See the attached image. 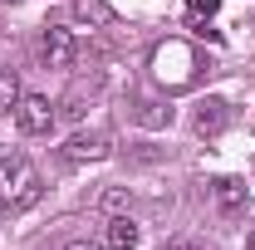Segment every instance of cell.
I'll list each match as a JSON object with an SVG mask.
<instances>
[{
	"mask_svg": "<svg viewBox=\"0 0 255 250\" xmlns=\"http://www.w3.org/2000/svg\"><path fill=\"white\" fill-rule=\"evenodd\" d=\"M39 196H44V182L30 167V157H20V152L0 157V206L5 211H30Z\"/></svg>",
	"mask_w": 255,
	"mask_h": 250,
	"instance_id": "cell-1",
	"label": "cell"
},
{
	"mask_svg": "<svg viewBox=\"0 0 255 250\" xmlns=\"http://www.w3.org/2000/svg\"><path fill=\"white\" fill-rule=\"evenodd\" d=\"M54 118H59V108H54L44 94H20V103H15V123H20L25 137H44V132L54 127Z\"/></svg>",
	"mask_w": 255,
	"mask_h": 250,
	"instance_id": "cell-2",
	"label": "cell"
},
{
	"mask_svg": "<svg viewBox=\"0 0 255 250\" xmlns=\"http://www.w3.org/2000/svg\"><path fill=\"white\" fill-rule=\"evenodd\" d=\"M108 152H113V137H108V132H74V137L64 142V162H69V167L103 162Z\"/></svg>",
	"mask_w": 255,
	"mask_h": 250,
	"instance_id": "cell-3",
	"label": "cell"
},
{
	"mask_svg": "<svg viewBox=\"0 0 255 250\" xmlns=\"http://www.w3.org/2000/svg\"><path fill=\"white\" fill-rule=\"evenodd\" d=\"M79 54V44H74V30H64V25H49L44 39H39V59L49 64V69H69Z\"/></svg>",
	"mask_w": 255,
	"mask_h": 250,
	"instance_id": "cell-4",
	"label": "cell"
},
{
	"mask_svg": "<svg viewBox=\"0 0 255 250\" xmlns=\"http://www.w3.org/2000/svg\"><path fill=\"white\" fill-rule=\"evenodd\" d=\"M216 206H221L226 216H241L246 206H251V191L241 177H216Z\"/></svg>",
	"mask_w": 255,
	"mask_h": 250,
	"instance_id": "cell-5",
	"label": "cell"
},
{
	"mask_svg": "<svg viewBox=\"0 0 255 250\" xmlns=\"http://www.w3.org/2000/svg\"><path fill=\"white\" fill-rule=\"evenodd\" d=\"M103 241H108V250H137L142 231H137V221H132V216H113V221H108V231H103Z\"/></svg>",
	"mask_w": 255,
	"mask_h": 250,
	"instance_id": "cell-6",
	"label": "cell"
},
{
	"mask_svg": "<svg viewBox=\"0 0 255 250\" xmlns=\"http://www.w3.org/2000/svg\"><path fill=\"white\" fill-rule=\"evenodd\" d=\"M221 127H226V103H221V98L201 103V113H196V132H221Z\"/></svg>",
	"mask_w": 255,
	"mask_h": 250,
	"instance_id": "cell-7",
	"label": "cell"
},
{
	"mask_svg": "<svg viewBox=\"0 0 255 250\" xmlns=\"http://www.w3.org/2000/svg\"><path fill=\"white\" fill-rule=\"evenodd\" d=\"M15 103H20V79L15 74H0V118L15 113Z\"/></svg>",
	"mask_w": 255,
	"mask_h": 250,
	"instance_id": "cell-8",
	"label": "cell"
},
{
	"mask_svg": "<svg viewBox=\"0 0 255 250\" xmlns=\"http://www.w3.org/2000/svg\"><path fill=\"white\" fill-rule=\"evenodd\" d=\"M64 250H108V246H98V241H69Z\"/></svg>",
	"mask_w": 255,
	"mask_h": 250,
	"instance_id": "cell-9",
	"label": "cell"
},
{
	"mask_svg": "<svg viewBox=\"0 0 255 250\" xmlns=\"http://www.w3.org/2000/svg\"><path fill=\"white\" fill-rule=\"evenodd\" d=\"M191 10H206V15H211V10H216V0H191Z\"/></svg>",
	"mask_w": 255,
	"mask_h": 250,
	"instance_id": "cell-10",
	"label": "cell"
},
{
	"mask_svg": "<svg viewBox=\"0 0 255 250\" xmlns=\"http://www.w3.org/2000/svg\"><path fill=\"white\" fill-rule=\"evenodd\" d=\"M167 250H191V246H187V241H172V246H167Z\"/></svg>",
	"mask_w": 255,
	"mask_h": 250,
	"instance_id": "cell-11",
	"label": "cell"
},
{
	"mask_svg": "<svg viewBox=\"0 0 255 250\" xmlns=\"http://www.w3.org/2000/svg\"><path fill=\"white\" fill-rule=\"evenodd\" d=\"M251 246H255V241H251Z\"/></svg>",
	"mask_w": 255,
	"mask_h": 250,
	"instance_id": "cell-12",
	"label": "cell"
}]
</instances>
